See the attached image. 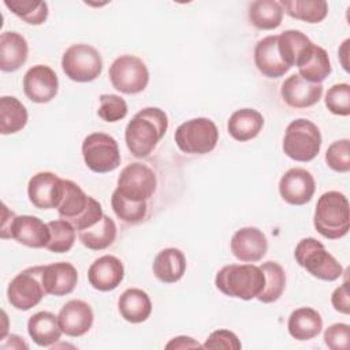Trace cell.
Segmentation results:
<instances>
[{"label": "cell", "mask_w": 350, "mask_h": 350, "mask_svg": "<svg viewBox=\"0 0 350 350\" xmlns=\"http://www.w3.org/2000/svg\"><path fill=\"white\" fill-rule=\"evenodd\" d=\"M168 129L167 113L157 107H146L127 123L124 139L130 153L142 159L149 156Z\"/></svg>", "instance_id": "obj_1"}, {"label": "cell", "mask_w": 350, "mask_h": 350, "mask_svg": "<svg viewBox=\"0 0 350 350\" xmlns=\"http://www.w3.org/2000/svg\"><path fill=\"white\" fill-rule=\"evenodd\" d=\"M56 211L60 219L68 221L77 231L94 226L104 215L101 204L68 179H63L62 196Z\"/></svg>", "instance_id": "obj_2"}, {"label": "cell", "mask_w": 350, "mask_h": 350, "mask_svg": "<svg viewBox=\"0 0 350 350\" xmlns=\"http://www.w3.org/2000/svg\"><path fill=\"white\" fill-rule=\"evenodd\" d=\"M215 284L227 297L250 301L264 288L265 276L261 268L252 262L230 264L217 271Z\"/></svg>", "instance_id": "obj_3"}, {"label": "cell", "mask_w": 350, "mask_h": 350, "mask_svg": "<svg viewBox=\"0 0 350 350\" xmlns=\"http://www.w3.org/2000/svg\"><path fill=\"white\" fill-rule=\"evenodd\" d=\"M313 224L316 231L327 239H339L349 232L350 208L343 193L331 190L317 200Z\"/></svg>", "instance_id": "obj_4"}, {"label": "cell", "mask_w": 350, "mask_h": 350, "mask_svg": "<svg viewBox=\"0 0 350 350\" xmlns=\"http://www.w3.org/2000/svg\"><path fill=\"white\" fill-rule=\"evenodd\" d=\"M0 237L3 239L12 238L18 243L27 247H46L51 232L48 223H44L37 216L31 215H15L11 212L5 204H3V216H1V228Z\"/></svg>", "instance_id": "obj_5"}, {"label": "cell", "mask_w": 350, "mask_h": 350, "mask_svg": "<svg viewBox=\"0 0 350 350\" xmlns=\"http://www.w3.org/2000/svg\"><path fill=\"white\" fill-rule=\"evenodd\" d=\"M294 258L298 265L320 280L334 282L343 273L340 262L327 252L325 246L320 241L312 237L304 238L297 243Z\"/></svg>", "instance_id": "obj_6"}, {"label": "cell", "mask_w": 350, "mask_h": 350, "mask_svg": "<svg viewBox=\"0 0 350 350\" xmlns=\"http://www.w3.org/2000/svg\"><path fill=\"white\" fill-rule=\"evenodd\" d=\"M321 148L319 127L308 119H295L286 127L283 152L295 161L308 163L313 160Z\"/></svg>", "instance_id": "obj_7"}, {"label": "cell", "mask_w": 350, "mask_h": 350, "mask_svg": "<svg viewBox=\"0 0 350 350\" xmlns=\"http://www.w3.org/2000/svg\"><path fill=\"white\" fill-rule=\"evenodd\" d=\"M174 139L183 153L205 154L216 148L219 130L211 119L194 118L176 127Z\"/></svg>", "instance_id": "obj_8"}, {"label": "cell", "mask_w": 350, "mask_h": 350, "mask_svg": "<svg viewBox=\"0 0 350 350\" xmlns=\"http://www.w3.org/2000/svg\"><path fill=\"white\" fill-rule=\"evenodd\" d=\"M62 68L66 77L74 82H92L103 71V59L94 46L74 44L64 51Z\"/></svg>", "instance_id": "obj_9"}, {"label": "cell", "mask_w": 350, "mask_h": 350, "mask_svg": "<svg viewBox=\"0 0 350 350\" xmlns=\"http://www.w3.org/2000/svg\"><path fill=\"white\" fill-rule=\"evenodd\" d=\"M82 156L86 167L97 174H105L120 165L119 145L105 133H92L82 142Z\"/></svg>", "instance_id": "obj_10"}, {"label": "cell", "mask_w": 350, "mask_h": 350, "mask_svg": "<svg viewBox=\"0 0 350 350\" xmlns=\"http://www.w3.org/2000/svg\"><path fill=\"white\" fill-rule=\"evenodd\" d=\"M44 265L29 267L19 272L7 287V298L18 310H29L37 306L46 294L41 273Z\"/></svg>", "instance_id": "obj_11"}, {"label": "cell", "mask_w": 350, "mask_h": 350, "mask_svg": "<svg viewBox=\"0 0 350 350\" xmlns=\"http://www.w3.org/2000/svg\"><path fill=\"white\" fill-rule=\"evenodd\" d=\"M112 86L124 94H137L145 90L149 82L146 64L134 55L116 57L108 71Z\"/></svg>", "instance_id": "obj_12"}, {"label": "cell", "mask_w": 350, "mask_h": 350, "mask_svg": "<svg viewBox=\"0 0 350 350\" xmlns=\"http://www.w3.org/2000/svg\"><path fill=\"white\" fill-rule=\"evenodd\" d=\"M157 179L152 168L142 163L126 165L118 178L116 191L131 201H146L156 191Z\"/></svg>", "instance_id": "obj_13"}, {"label": "cell", "mask_w": 350, "mask_h": 350, "mask_svg": "<svg viewBox=\"0 0 350 350\" xmlns=\"http://www.w3.org/2000/svg\"><path fill=\"white\" fill-rule=\"evenodd\" d=\"M59 90L56 72L44 64L30 67L23 77V92L26 97L37 104H45L55 98Z\"/></svg>", "instance_id": "obj_14"}, {"label": "cell", "mask_w": 350, "mask_h": 350, "mask_svg": "<svg viewBox=\"0 0 350 350\" xmlns=\"http://www.w3.org/2000/svg\"><path fill=\"white\" fill-rule=\"evenodd\" d=\"M314 190V178L305 168H290L279 180V193L290 205H304L309 202Z\"/></svg>", "instance_id": "obj_15"}, {"label": "cell", "mask_w": 350, "mask_h": 350, "mask_svg": "<svg viewBox=\"0 0 350 350\" xmlns=\"http://www.w3.org/2000/svg\"><path fill=\"white\" fill-rule=\"evenodd\" d=\"M63 179L49 171H41L33 175L27 185L30 202L38 209H53L57 206L62 196Z\"/></svg>", "instance_id": "obj_16"}, {"label": "cell", "mask_w": 350, "mask_h": 350, "mask_svg": "<svg viewBox=\"0 0 350 350\" xmlns=\"http://www.w3.org/2000/svg\"><path fill=\"white\" fill-rule=\"evenodd\" d=\"M230 247L237 260L256 262L265 256L268 241L265 234L257 227H242L234 232Z\"/></svg>", "instance_id": "obj_17"}, {"label": "cell", "mask_w": 350, "mask_h": 350, "mask_svg": "<svg viewBox=\"0 0 350 350\" xmlns=\"http://www.w3.org/2000/svg\"><path fill=\"white\" fill-rule=\"evenodd\" d=\"M280 94L283 101L291 108H309L320 101L323 85L309 82L301 75L293 74L282 83Z\"/></svg>", "instance_id": "obj_18"}, {"label": "cell", "mask_w": 350, "mask_h": 350, "mask_svg": "<svg viewBox=\"0 0 350 350\" xmlns=\"http://www.w3.org/2000/svg\"><path fill=\"white\" fill-rule=\"evenodd\" d=\"M57 320L63 334L78 338L89 332L93 325L94 314L88 302L82 299H71L62 306Z\"/></svg>", "instance_id": "obj_19"}, {"label": "cell", "mask_w": 350, "mask_h": 350, "mask_svg": "<svg viewBox=\"0 0 350 350\" xmlns=\"http://www.w3.org/2000/svg\"><path fill=\"white\" fill-rule=\"evenodd\" d=\"M124 278V267L122 261L111 254L98 257L88 269V280L93 288L98 291L115 290Z\"/></svg>", "instance_id": "obj_20"}, {"label": "cell", "mask_w": 350, "mask_h": 350, "mask_svg": "<svg viewBox=\"0 0 350 350\" xmlns=\"http://www.w3.org/2000/svg\"><path fill=\"white\" fill-rule=\"evenodd\" d=\"M41 279L46 294L63 297L74 291L78 282V272L72 264L60 261L44 265Z\"/></svg>", "instance_id": "obj_21"}, {"label": "cell", "mask_w": 350, "mask_h": 350, "mask_svg": "<svg viewBox=\"0 0 350 350\" xmlns=\"http://www.w3.org/2000/svg\"><path fill=\"white\" fill-rule=\"evenodd\" d=\"M254 64L268 78H280L290 70L279 53L278 36H267L256 44Z\"/></svg>", "instance_id": "obj_22"}, {"label": "cell", "mask_w": 350, "mask_h": 350, "mask_svg": "<svg viewBox=\"0 0 350 350\" xmlns=\"http://www.w3.org/2000/svg\"><path fill=\"white\" fill-rule=\"evenodd\" d=\"M295 66L298 75L313 83H321L332 71L327 51L313 42L302 52Z\"/></svg>", "instance_id": "obj_23"}, {"label": "cell", "mask_w": 350, "mask_h": 350, "mask_svg": "<svg viewBox=\"0 0 350 350\" xmlns=\"http://www.w3.org/2000/svg\"><path fill=\"white\" fill-rule=\"evenodd\" d=\"M29 45L26 38L16 31L0 34V70L12 72L19 70L27 60Z\"/></svg>", "instance_id": "obj_24"}, {"label": "cell", "mask_w": 350, "mask_h": 350, "mask_svg": "<svg viewBox=\"0 0 350 350\" xmlns=\"http://www.w3.org/2000/svg\"><path fill=\"white\" fill-rule=\"evenodd\" d=\"M186 272V257L178 247L160 250L153 260V273L163 283H175Z\"/></svg>", "instance_id": "obj_25"}, {"label": "cell", "mask_w": 350, "mask_h": 350, "mask_svg": "<svg viewBox=\"0 0 350 350\" xmlns=\"http://www.w3.org/2000/svg\"><path fill=\"white\" fill-rule=\"evenodd\" d=\"M118 309L126 321L138 324L149 319L152 313V301L144 290L127 288L118 299Z\"/></svg>", "instance_id": "obj_26"}, {"label": "cell", "mask_w": 350, "mask_h": 350, "mask_svg": "<svg viewBox=\"0 0 350 350\" xmlns=\"http://www.w3.org/2000/svg\"><path fill=\"white\" fill-rule=\"evenodd\" d=\"M287 329L295 340H310L321 332L323 319L313 308H298L288 316Z\"/></svg>", "instance_id": "obj_27"}, {"label": "cell", "mask_w": 350, "mask_h": 350, "mask_svg": "<svg viewBox=\"0 0 350 350\" xmlns=\"http://www.w3.org/2000/svg\"><path fill=\"white\" fill-rule=\"evenodd\" d=\"M27 332L33 342L41 347H49L55 345L63 334L57 316L46 310L34 313L29 319Z\"/></svg>", "instance_id": "obj_28"}, {"label": "cell", "mask_w": 350, "mask_h": 350, "mask_svg": "<svg viewBox=\"0 0 350 350\" xmlns=\"http://www.w3.org/2000/svg\"><path fill=\"white\" fill-rule=\"evenodd\" d=\"M262 126V115L253 108H242L235 111L227 122L228 134L239 142L256 138L260 134Z\"/></svg>", "instance_id": "obj_29"}, {"label": "cell", "mask_w": 350, "mask_h": 350, "mask_svg": "<svg viewBox=\"0 0 350 350\" xmlns=\"http://www.w3.org/2000/svg\"><path fill=\"white\" fill-rule=\"evenodd\" d=\"M116 232L115 221L109 216L103 215L94 226L78 231V238L82 245L90 250H104L113 243Z\"/></svg>", "instance_id": "obj_30"}, {"label": "cell", "mask_w": 350, "mask_h": 350, "mask_svg": "<svg viewBox=\"0 0 350 350\" xmlns=\"http://www.w3.org/2000/svg\"><path fill=\"white\" fill-rule=\"evenodd\" d=\"M29 115L26 107L14 96L0 98V133L3 135L21 131L27 123Z\"/></svg>", "instance_id": "obj_31"}, {"label": "cell", "mask_w": 350, "mask_h": 350, "mask_svg": "<svg viewBox=\"0 0 350 350\" xmlns=\"http://www.w3.org/2000/svg\"><path fill=\"white\" fill-rule=\"evenodd\" d=\"M283 8L276 0H256L249 5V21L260 30H273L280 26Z\"/></svg>", "instance_id": "obj_32"}, {"label": "cell", "mask_w": 350, "mask_h": 350, "mask_svg": "<svg viewBox=\"0 0 350 350\" xmlns=\"http://www.w3.org/2000/svg\"><path fill=\"white\" fill-rule=\"evenodd\" d=\"M280 4L288 16L308 23H319L328 14V4L324 0H282Z\"/></svg>", "instance_id": "obj_33"}, {"label": "cell", "mask_w": 350, "mask_h": 350, "mask_svg": "<svg viewBox=\"0 0 350 350\" xmlns=\"http://www.w3.org/2000/svg\"><path fill=\"white\" fill-rule=\"evenodd\" d=\"M265 276V284L257 299L262 304H272L278 301L286 287V272L283 267L275 261H267L260 265Z\"/></svg>", "instance_id": "obj_34"}, {"label": "cell", "mask_w": 350, "mask_h": 350, "mask_svg": "<svg viewBox=\"0 0 350 350\" xmlns=\"http://www.w3.org/2000/svg\"><path fill=\"white\" fill-rule=\"evenodd\" d=\"M312 44L306 34L299 30H284L278 34V49L283 62L291 68L297 64L302 52Z\"/></svg>", "instance_id": "obj_35"}, {"label": "cell", "mask_w": 350, "mask_h": 350, "mask_svg": "<svg viewBox=\"0 0 350 350\" xmlns=\"http://www.w3.org/2000/svg\"><path fill=\"white\" fill-rule=\"evenodd\" d=\"M4 5L27 25H42L49 14L45 1L34 0H5Z\"/></svg>", "instance_id": "obj_36"}, {"label": "cell", "mask_w": 350, "mask_h": 350, "mask_svg": "<svg viewBox=\"0 0 350 350\" xmlns=\"http://www.w3.org/2000/svg\"><path fill=\"white\" fill-rule=\"evenodd\" d=\"M111 205L115 215L129 224L141 223L148 213L146 201H131L124 198L120 193L113 190L111 197Z\"/></svg>", "instance_id": "obj_37"}, {"label": "cell", "mask_w": 350, "mask_h": 350, "mask_svg": "<svg viewBox=\"0 0 350 350\" xmlns=\"http://www.w3.org/2000/svg\"><path fill=\"white\" fill-rule=\"evenodd\" d=\"M51 238L46 249L53 253H67L75 242V228L66 220H52L48 223Z\"/></svg>", "instance_id": "obj_38"}, {"label": "cell", "mask_w": 350, "mask_h": 350, "mask_svg": "<svg viewBox=\"0 0 350 350\" xmlns=\"http://www.w3.org/2000/svg\"><path fill=\"white\" fill-rule=\"evenodd\" d=\"M325 107L334 115L349 116L350 115V85L336 83L328 89L324 98Z\"/></svg>", "instance_id": "obj_39"}, {"label": "cell", "mask_w": 350, "mask_h": 350, "mask_svg": "<svg viewBox=\"0 0 350 350\" xmlns=\"http://www.w3.org/2000/svg\"><path fill=\"white\" fill-rule=\"evenodd\" d=\"M327 165L336 172L350 171V141L347 138L332 142L325 152Z\"/></svg>", "instance_id": "obj_40"}, {"label": "cell", "mask_w": 350, "mask_h": 350, "mask_svg": "<svg viewBox=\"0 0 350 350\" xmlns=\"http://www.w3.org/2000/svg\"><path fill=\"white\" fill-rule=\"evenodd\" d=\"M97 115L109 123L122 120L127 115V103L118 94H101Z\"/></svg>", "instance_id": "obj_41"}, {"label": "cell", "mask_w": 350, "mask_h": 350, "mask_svg": "<svg viewBox=\"0 0 350 350\" xmlns=\"http://www.w3.org/2000/svg\"><path fill=\"white\" fill-rule=\"evenodd\" d=\"M350 339V325L335 323L324 331V343L331 350H347Z\"/></svg>", "instance_id": "obj_42"}, {"label": "cell", "mask_w": 350, "mask_h": 350, "mask_svg": "<svg viewBox=\"0 0 350 350\" xmlns=\"http://www.w3.org/2000/svg\"><path fill=\"white\" fill-rule=\"evenodd\" d=\"M204 349H227V350H239L242 347L238 336L228 329H217L209 334Z\"/></svg>", "instance_id": "obj_43"}, {"label": "cell", "mask_w": 350, "mask_h": 350, "mask_svg": "<svg viewBox=\"0 0 350 350\" xmlns=\"http://www.w3.org/2000/svg\"><path fill=\"white\" fill-rule=\"evenodd\" d=\"M331 304L334 309L339 313L349 314L350 313V295H349V283L345 280L342 286L334 290L331 295Z\"/></svg>", "instance_id": "obj_44"}, {"label": "cell", "mask_w": 350, "mask_h": 350, "mask_svg": "<svg viewBox=\"0 0 350 350\" xmlns=\"http://www.w3.org/2000/svg\"><path fill=\"white\" fill-rule=\"evenodd\" d=\"M191 347H202V346L190 336H176V338H172L165 345V349H191Z\"/></svg>", "instance_id": "obj_45"}, {"label": "cell", "mask_w": 350, "mask_h": 350, "mask_svg": "<svg viewBox=\"0 0 350 350\" xmlns=\"http://www.w3.org/2000/svg\"><path fill=\"white\" fill-rule=\"evenodd\" d=\"M349 42H350L349 38L345 40L343 44H342V46H340L339 51H338L340 63H342V66H343V68H345L346 71H349V62H347V59H346V57H347V53H349Z\"/></svg>", "instance_id": "obj_46"}]
</instances>
